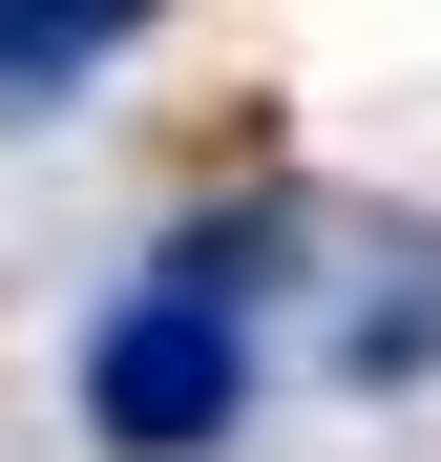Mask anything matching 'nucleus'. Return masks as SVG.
I'll use <instances>...</instances> for the list:
<instances>
[{
    "instance_id": "1",
    "label": "nucleus",
    "mask_w": 441,
    "mask_h": 462,
    "mask_svg": "<svg viewBox=\"0 0 441 462\" xmlns=\"http://www.w3.org/2000/svg\"><path fill=\"white\" fill-rule=\"evenodd\" d=\"M85 441L106 462H232L253 441V294L147 253V294L85 316Z\"/></svg>"
},
{
    "instance_id": "3",
    "label": "nucleus",
    "mask_w": 441,
    "mask_h": 462,
    "mask_svg": "<svg viewBox=\"0 0 441 462\" xmlns=\"http://www.w3.org/2000/svg\"><path fill=\"white\" fill-rule=\"evenodd\" d=\"M336 357H357V378H441V253H420V294H357Z\"/></svg>"
},
{
    "instance_id": "2",
    "label": "nucleus",
    "mask_w": 441,
    "mask_h": 462,
    "mask_svg": "<svg viewBox=\"0 0 441 462\" xmlns=\"http://www.w3.org/2000/svg\"><path fill=\"white\" fill-rule=\"evenodd\" d=\"M147 42V0H0V126H42L63 85H106Z\"/></svg>"
}]
</instances>
